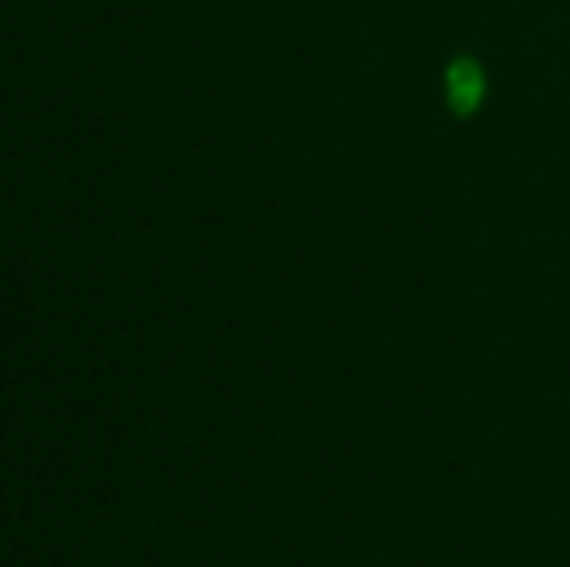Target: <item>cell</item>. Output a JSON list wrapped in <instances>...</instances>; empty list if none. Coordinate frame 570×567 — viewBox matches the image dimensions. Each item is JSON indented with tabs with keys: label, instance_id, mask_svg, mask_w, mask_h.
I'll return each instance as SVG.
<instances>
[{
	"label": "cell",
	"instance_id": "obj_1",
	"mask_svg": "<svg viewBox=\"0 0 570 567\" xmlns=\"http://www.w3.org/2000/svg\"><path fill=\"white\" fill-rule=\"evenodd\" d=\"M446 94H451V106L458 114H473L485 98V75H481L478 62L458 59L451 70H446Z\"/></svg>",
	"mask_w": 570,
	"mask_h": 567
}]
</instances>
